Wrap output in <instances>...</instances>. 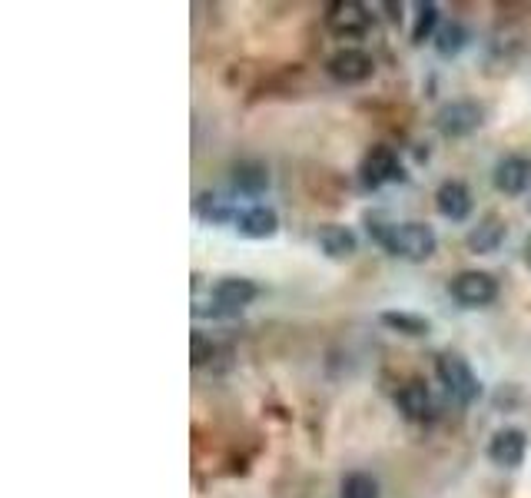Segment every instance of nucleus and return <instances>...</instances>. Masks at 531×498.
I'll return each mask as SVG.
<instances>
[{"label": "nucleus", "mask_w": 531, "mask_h": 498, "mask_svg": "<svg viewBox=\"0 0 531 498\" xmlns=\"http://www.w3.org/2000/svg\"><path fill=\"white\" fill-rule=\"evenodd\" d=\"M366 220L372 240L389 256L405 259V263H425L439 249V236H435L429 223H379L376 216H366Z\"/></svg>", "instance_id": "f257e3e1"}, {"label": "nucleus", "mask_w": 531, "mask_h": 498, "mask_svg": "<svg viewBox=\"0 0 531 498\" xmlns=\"http://www.w3.org/2000/svg\"><path fill=\"white\" fill-rule=\"evenodd\" d=\"M435 376L445 386V392L458 402V406H472L482 399V379L475 376V369L468 366L462 352H439L435 359Z\"/></svg>", "instance_id": "f03ea898"}, {"label": "nucleus", "mask_w": 531, "mask_h": 498, "mask_svg": "<svg viewBox=\"0 0 531 498\" xmlns=\"http://www.w3.org/2000/svg\"><path fill=\"white\" fill-rule=\"evenodd\" d=\"M210 299H213V309H206L203 316H216V319L239 316L246 306H253L259 299V286L246 276H223L220 283L213 286Z\"/></svg>", "instance_id": "7ed1b4c3"}, {"label": "nucleus", "mask_w": 531, "mask_h": 498, "mask_svg": "<svg viewBox=\"0 0 531 498\" xmlns=\"http://www.w3.org/2000/svg\"><path fill=\"white\" fill-rule=\"evenodd\" d=\"M485 123V107L478 100H452L435 113V130L445 140H465Z\"/></svg>", "instance_id": "20e7f679"}, {"label": "nucleus", "mask_w": 531, "mask_h": 498, "mask_svg": "<svg viewBox=\"0 0 531 498\" xmlns=\"http://www.w3.org/2000/svg\"><path fill=\"white\" fill-rule=\"evenodd\" d=\"M409 173L399 160V153L392 147H372L359 163V183L366 190H382L385 183H405Z\"/></svg>", "instance_id": "39448f33"}, {"label": "nucleus", "mask_w": 531, "mask_h": 498, "mask_svg": "<svg viewBox=\"0 0 531 498\" xmlns=\"http://www.w3.org/2000/svg\"><path fill=\"white\" fill-rule=\"evenodd\" d=\"M449 293L458 306L482 309L498 299V279L492 273H485V269H465V273H458L449 283Z\"/></svg>", "instance_id": "423d86ee"}, {"label": "nucleus", "mask_w": 531, "mask_h": 498, "mask_svg": "<svg viewBox=\"0 0 531 498\" xmlns=\"http://www.w3.org/2000/svg\"><path fill=\"white\" fill-rule=\"evenodd\" d=\"M326 74L336 83H346V87H356V83H366L376 74V60L366 54L362 47H342L326 60Z\"/></svg>", "instance_id": "0eeeda50"}, {"label": "nucleus", "mask_w": 531, "mask_h": 498, "mask_svg": "<svg viewBox=\"0 0 531 498\" xmlns=\"http://www.w3.org/2000/svg\"><path fill=\"white\" fill-rule=\"evenodd\" d=\"M329 30L339 40H359L369 34L372 27V14L366 4H356V0H346V4H329L326 14Z\"/></svg>", "instance_id": "6e6552de"}, {"label": "nucleus", "mask_w": 531, "mask_h": 498, "mask_svg": "<svg viewBox=\"0 0 531 498\" xmlns=\"http://www.w3.org/2000/svg\"><path fill=\"white\" fill-rule=\"evenodd\" d=\"M528 455V432L518 429V425H505L498 429L492 439H488V459L498 469H518Z\"/></svg>", "instance_id": "1a4fd4ad"}, {"label": "nucleus", "mask_w": 531, "mask_h": 498, "mask_svg": "<svg viewBox=\"0 0 531 498\" xmlns=\"http://www.w3.org/2000/svg\"><path fill=\"white\" fill-rule=\"evenodd\" d=\"M505 240H508V223L498 213H485L482 220L468 230L465 246H468V253H475V256H492L502 249Z\"/></svg>", "instance_id": "9d476101"}, {"label": "nucleus", "mask_w": 531, "mask_h": 498, "mask_svg": "<svg viewBox=\"0 0 531 498\" xmlns=\"http://www.w3.org/2000/svg\"><path fill=\"white\" fill-rule=\"evenodd\" d=\"M435 210H439V216H445V220L465 223L468 216H472V210H475L472 190H468L462 180L439 183V190H435Z\"/></svg>", "instance_id": "9b49d317"}, {"label": "nucleus", "mask_w": 531, "mask_h": 498, "mask_svg": "<svg viewBox=\"0 0 531 498\" xmlns=\"http://www.w3.org/2000/svg\"><path fill=\"white\" fill-rule=\"evenodd\" d=\"M492 183H495V190L505 193V196L528 193V186H531V160L518 157V153H512V157H502L495 163Z\"/></svg>", "instance_id": "f8f14e48"}, {"label": "nucleus", "mask_w": 531, "mask_h": 498, "mask_svg": "<svg viewBox=\"0 0 531 498\" xmlns=\"http://www.w3.org/2000/svg\"><path fill=\"white\" fill-rule=\"evenodd\" d=\"M236 230L243 233L246 240H269V236L279 233V213L266 203L246 206V210H239L236 216Z\"/></svg>", "instance_id": "ddd939ff"}, {"label": "nucleus", "mask_w": 531, "mask_h": 498, "mask_svg": "<svg viewBox=\"0 0 531 498\" xmlns=\"http://www.w3.org/2000/svg\"><path fill=\"white\" fill-rule=\"evenodd\" d=\"M395 406H399L402 419L409 422H425L432 415V392L422 379H409L405 386L395 392Z\"/></svg>", "instance_id": "4468645a"}, {"label": "nucleus", "mask_w": 531, "mask_h": 498, "mask_svg": "<svg viewBox=\"0 0 531 498\" xmlns=\"http://www.w3.org/2000/svg\"><path fill=\"white\" fill-rule=\"evenodd\" d=\"M316 243L329 259H352L359 249V236L352 233V226L346 223H326V226H319Z\"/></svg>", "instance_id": "2eb2a0df"}, {"label": "nucleus", "mask_w": 531, "mask_h": 498, "mask_svg": "<svg viewBox=\"0 0 531 498\" xmlns=\"http://www.w3.org/2000/svg\"><path fill=\"white\" fill-rule=\"evenodd\" d=\"M233 190L243 196H263L269 190V166L263 160H239L233 166Z\"/></svg>", "instance_id": "dca6fc26"}, {"label": "nucleus", "mask_w": 531, "mask_h": 498, "mask_svg": "<svg viewBox=\"0 0 531 498\" xmlns=\"http://www.w3.org/2000/svg\"><path fill=\"white\" fill-rule=\"evenodd\" d=\"M193 210H196V216H200L203 223H213V226H220V223H236V216H239L236 206L229 203V200H223V196H220V193H213V190L196 193Z\"/></svg>", "instance_id": "f3484780"}, {"label": "nucleus", "mask_w": 531, "mask_h": 498, "mask_svg": "<svg viewBox=\"0 0 531 498\" xmlns=\"http://www.w3.org/2000/svg\"><path fill=\"white\" fill-rule=\"evenodd\" d=\"M385 329L399 332V336L405 339H425L432 332V323L419 313H405V309H385V313L379 316Z\"/></svg>", "instance_id": "a211bd4d"}, {"label": "nucleus", "mask_w": 531, "mask_h": 498, "mask_svg": "<svg viewBox=\"0 0 531 498\" xmlns=\"http://www.w3.org/2000/svg\"><path fill=\"white\" fill-rule=\"evenodd\" d=\"M465 47H468V27L465 24L452 20V24L439 27V34H435V54L445 57V60H452V57L462 54Z\"/></svg>", "instance_id": "6ab92c4d"}, {"label": "nucleus", "mask_w": 531, "mask_h": 498, "mask_svg": "<svg viewBox=\"0 0 531 498\" xmlns=\"http://www.w3.org/2000/svg\"><path fill=\"white\" fill-rule=\"evenodd\" d=\"M439 4H432V0H422L419 7H415V24H412V44H425V40H435L439 34Z\"/></svg>", "instance_id": "aec40b11"}, {"label": "nucleus", "mask_w": 531, "mask_h": 498, "mask_svg": "<svg viewBox=\"0 0 531 498\" xmlns=\"http://www.w3.org/2000/svg\"><path fill=\"white\" fill-rule=\"evenodd\" d=\"M339 498H382L379 479L369 472H349L339 485Z\"/></svg>", "instance_id": "412c9836"}, {"label": "nucleus", "mask_w": 531, "mask_h": 498, "mask_svg": "<svg viewBox=\"0 0 531 498\" xmlns=\"http://www.w3.org/2000/svg\"><path fill=\"white\" fill-rule=\"evenodd\" d=\"M213 356H216V342L206 336L203 329H193L190 332V366L203 369L206 362H213Z\"/></svg>", "instance_id": "4be33fe9"}, {"label": "nucleus", "mask_w": 531, "mask_h": 498, "mask_svg": "<svg viewBox=\"0 0 531 498\" xmlns=\"http://www.w3.org/2000/svg\"><path fill=\"white\" fill-rule=\"evenodd\" d=\"M522 253H525V266L531 269V236H528V240H525V249H522Z\"/></svg>", "instance_id": "5701e85b"}]
</instances>
